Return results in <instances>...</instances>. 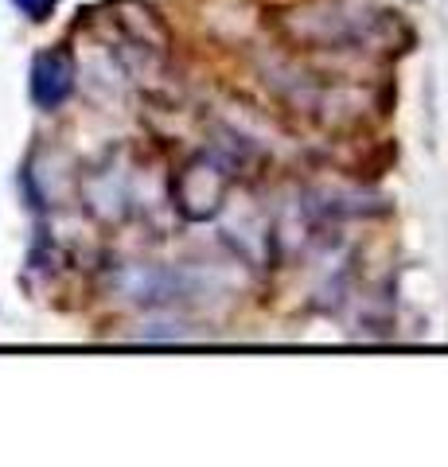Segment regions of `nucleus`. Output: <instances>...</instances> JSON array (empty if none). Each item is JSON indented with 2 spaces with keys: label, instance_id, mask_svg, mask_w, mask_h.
<instances>
[{
  "label": "nucleus",
  "instance_id": "nucleus-1",
  "mask_svg": "<svg viewBox=\"0 0 448 467\" xmlns=\"http://www.w3.org/2000/svg\"><path fill=\"white\" fill-rule=\"evenodd\" d=\"M320 32H316V43L324 47H379V43L390 39V32L398 27V12H351V8H331L320 12V16H308Z\"/></svg>",
  "mask_w": 448,
  "mask_h": 467
},
{
  "label": "nucleus",
  "instance_id": "nucleus-2",
  "mask_svg": "<svg viewBox=\"0 0 448 467\" xmlns=\"http://www.w3.org/2000/svg\"><path fill=\"white\" fill-rule=\"evenodd\" d=\"M226 187H230V171L223 164H214L211 156H195L192 164L180 171L176 202L187 218H211V214H219Z\"/></svg>",
  "mask_w": 448,
  "mask_h": 467
},
{
  "label": "nucleus",
  "instance_id": "nucleus-3",
  "mask_svg": "<svg viewBox=\"0 0 448 467\" xmlns=\"http://www.w3.org/2000/svg\"><path fill=\"white\" fill-rule=\"evenodd\" d=\"M75 90V63L67 51H43L32 67V98L39 109H59Z\"/></svg>",
  "mask_w": 448,
  "mask_h": 467
},
{
  "label": "nucleus",
  "instance_id": "nucleus-4",
  "mask_svg": "<svg viewBox=\"0 0 448 467\" xmlns=\"http://www.w3.org/2000/svg\"><path fill=\"white\" fill-rule=\"evenodd\" d=\"M55 5H59V0H16V8L24 12L27 20H47L55 12Z\"/></svg>",
  "mask_w": 448,
  "mask_h": 467
}]
</instances>
